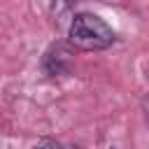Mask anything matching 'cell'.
Masks as SVG:
<instances>
[{
    "mask_svg": "<svg viewBox=\"0 0 149 149\" xmlns=\"http://www.w3.org/2000/svg\"><path fill=\"white\" fill-rule=\"evenodd\" d=\"M68 37H70V44L74 49H81V51H100V49H107V47L114 44L116 33L98 14L81 12V14H74L72 16L70 28H68Z\"/></svg>",
    "mask_w": 149,
    "mask_h": 149,
    "instance_id": "6da1fadb",
    "label": "cell"
},
{
    "mask_svg": "<svg viewBox=\"0 0 149 149\" xmlns=\"http://www.w3.org/2000/svg\"><path fill=\"white\" fill-rule=\"evenodd\" d=\"M44 70H47L51 77L68 72V70H70V51H68L63 44L51 47V49L44 54Z\"/></svg>",
    "mask_w": 149,
    "mask_h": 149,
    "instance_id": "7a4b0ae2",
    "label": "cell"
},
{
    "mask_svg": "<svg viewBox=\"0 0 149 149\" xmlns=\"http://www.w3.org/2000/svg\"><path fill=\"white\" fill-rule=\"evenodd\" d=\"M30 149H61V147H58L54 140H47V137H44V140H40L37 144H33Z\"/></svg>",
    "mask_w": 149,
    "mask_h": 149,
    "instance_id": "3957f363",
    "label": "cell"
},
{
    "mask_svg": "<svg viewBox=\"0 0 149 149\" xmlns=\"http://www.w3.org/2000/svg\"><path fill=\"white\" fill-rule=\"evenodd\" d=\"M61 149H79V147H72V144H70V147H61Z\"/></svg>",
    "mask_w": 149,
    "mask_h": 149,
    "instance_id": "277c9868",
    "label": "cell"
},
{
    "mask_svg": "<svg viewBox=\"0 0 149 149\" xmlns=\"http://www.w3.org/2000/svg\"><path fill=\"white\" fill-rule=\"evenodd\" d=\"M107 149H119V147H107Z\"/></svg>",
    "mask_w": 149,
    "mask_h": 149,
    "instance_id": "5b68a950",
    "label": "cell"
}]
</instances>
